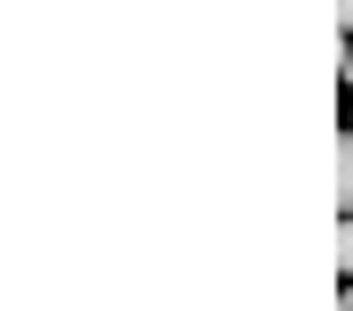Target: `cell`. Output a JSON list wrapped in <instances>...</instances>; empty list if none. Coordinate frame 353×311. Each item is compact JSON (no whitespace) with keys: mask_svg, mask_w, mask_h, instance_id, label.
<instances>
[{"mask_svg":"<svg viewBox=\"0 0 353 311\" xmlns=\"http://www.w3.org/2000/svg\"><path fill=\"white\" fill-rule=\"evenodd\" d=\"M337 205H345V213H353V131H345V140H337Z\"/></svg>","mask_w":353,"mask_h":311,"instance_id":"1","label":"cell"},{"mask_svg":"<svg viewBox=\"0 0 353 311\" xmlns=\"http://www.w3.org/2000/svg\"><path fill=\"white\" fill-rule=\"evenodd\" d=\"M345 131H353V107H345Z\"/></svg>","mask_w":353,"mask_h":311,"instance_id":"6","label":"cell"},{"mask_svg":"<svg viewBox=\"0 0 353 311\" xmlns=\"http://www.w3.org/2000/svg\"><path fill=\"white\" fill-rule=\"evenodd\" d=\"M337 311H353V287H345V295H337Z\"/></svg>","mask_w":353,"mask_h":311,"instance_id":"5","label":"cell"},{"mask_svg":"<svg viewBox=\"0 0 353 311\" xmlns=\"http://www.w3.org/2000/svg\"><path fill=\"white\" fill-rule=\"evenodd\" d=\"M337 25H345V33H353V0H337Z\"/></svg>","mask_w":353,"mask_h":311,"instance_id":"3","label":"cell"},{"mask_svg":"<svg viewBox=\"0 0 353 311\" xmlns=\"http://www.w3.org/2000/svg\"><path fill=\"white\" fill-rule=\"evenodd\" d=\"M337 74H345V98H353V50H345V66H337Z\"/></svg>","mask_w":353,"mask_h":311,"instance_id":"4","label":"cell"},{"mask_svg":"<svg viewBox=\"0 0 353 311\" xmlns=\"http://www.w3.org/2000/svg\"><path fill=\"white\" fill-rule=\"evenodd\" d=\"M337 270L353 279V213H345V230H337Z\"/></svg>","mask_w":353,"mask_h":311,"instance_id":"2","label":"cell"}]
</instances>
